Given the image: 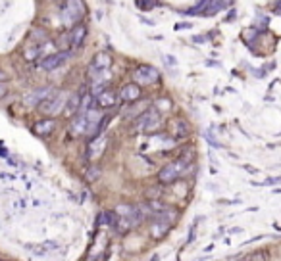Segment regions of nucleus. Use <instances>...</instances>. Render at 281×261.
Masks as SVG:
<instances>
[{
	"instance_id": "obj_25",
	"label": "nucleus",
	"mask_w": 281,
	"mask_h": 261,
	"mask_svg": "<svg viewBox=\"0 0 281 261\" xmlns=\"http://www.w3.org/2000/svg\"><path fill=\"white\" fill-rule=\"evenodd\" d=\"M58 46L62 48V50H68V48H70V31L62 35V39H60V42H58Z\"/></svg>"
},
{
	"instance_id": "obj_27",
	"label": "nucleus",
	"mask_w": 281,
	"mask_h": 261,
	"mask_svg": "<svg viewBox=\"0 0 281 261\" xmlns=\"http://www.w3.org/2000/svg\"><path fill=\"white\" fill-rule=\"evenodd\" d=\"M6 94H8V87H6V83H0V98H4Z\"/></svg>"
},
{
	"instance_id": "obj_18",
	"label": "nucleus",
	"mask_w": 281,
	"mask_h": 261,
	"mask_svg": "<svg viewBox=\"0 0 281 261\" xmlns=\"http://www.w3.org/2000/svg\"><path fill=\"white\" fill-rule=\"evenodd\" d=\"M229 4H231L229 0H208V6H206V10L202 12V16H204V17L214 16V14L222 12L224 8H227Z\"/></svg>"
},
{
	"instance_id": "obj_7",
	"label": "nucleus",
	"mask_w": 281,
	"mask_h": 261,
	"mask_svg": "<svg viewBox=\"0 0 281 261\" xmlns=\"http://www.w3.org/2000/svg\"><path fill=\"white\" fill-rule=\"evenodd\" d=\"M93 98H95V106L97 108H114L120 102V92H116L112 88H104V90H100Z\"/></svg>"
},
{
	"instance_id": "obj_19",
	"label": "nucleus",
	"mask_w": 281,
	"mask_h": 261,
	"mask_svg": "<svg viewBox=\"0 0 281 261\" xmlns=\"http://www.w3.org/2000/svg\"><path fill=\"white\" fill-rule=\"evenodd\" d=\"M58 248L56 242H45V244H27V250L33 253H37V255H45V253L49 252H54Z\"/></svg>"
},
{
	"instance_id": "obj_29",
	"label": "nucleus",
	"mask_w": 281,
	"mask_h": 261,
	"mask_svg": "<svg viewBox=\"0 0 281 261\" xmlns=\"http://www.w3.org/2000/svg\"><path fill=\"white\" fill-rule=\"evenodd\" d=\"M164 60H166V62H169V65H176V63H177V60L174 58V56H164Z\"/></svg>"
},
{
	"instance_id": "obj_12",
	"label": "nucleus",
	"mask_w": 281,
	"mask_h": 261,
	"mask_svg": "<svg viewBox=\"0 0 281 261\" xmlns=\"http://www.w3.org/2000/svg\"><path fill=\"white\" fill-rule=\"evenodd\" d=\"M54 129H56V121L52 117H45L37 121V123H33V133L37 136H49L54 133Z\"/></svg>"
},
{
	"instance_id": "obj_28",
	"label": "nucleus",
	"mask_w": 281,
	"mask_h": 261,
	"mask_svg": "<svg viewBox=\"0 0 281 261\" xmlns=\"http://www.w3.org/2000/svg\"><path fill=\"white\" fill-rule=\"evenodd\" d=\"M6 81H8V73L4 69H0V83H6Z\"/></svg>"
},
{
	"instance_id": "obj_8",
	"label": "nucleus",
	"mask_w": 281,
	"mask_h": 261,
	"mask_svg": "<svg viewBox=\"0 0 281 261\" xmlns=\"http://www.w3.org/2000/svg\"><path fill=\"white\" fill-rule=\"evenodd\" d=\"M106 144H108V138H106L104 135H97V136H93L91 140H89L87 144V159H97L102 156V152H104L106 148Z\"/></svg>"
},
{
	"instance_id": "obj_1",
	"label": "nucleus",
	"mask_w": 281,
	"mask_h": 261,
	"mask_svg": "<svg viewBox=\"0 0 281 261\" xmlns=\"http://www.w3.org/2000/svg\"><path fill=\"white\" fill-rule=\"evenodd\" d=\"M164 123L162 113L156 108H146L139 117L133 119V133H145V135H153Z\"/></svg>"
},
{
	"instance_id": "obj_11",
	"label": "nucleus",
	"mask_w": 281,
	"mask_h": 261,
	"mask_svg": "<svg viewBox=\"0 0 281 261\" xmlns=\"http://www.w3.org/2000/svg\"><path fill=\"white\" fill-rule=\"evenodd\" d=\"M146 108H148V102H145L143 98H139V100H135V102H129L125 110H121V117L123 119H135V117H139V115H141Z\"/></svg>"
},
{
	"instance_id": "obj_17",
	"label": "nucleus",
	"mask_w": 281,
	"mask_h": 261,
	"mask_svg": "<svg viewBox=\"0 0 281 261\" xmlns=\"http://www.w3.org/2000/svg\"><path fill=\"white\" fill-rule=\"evenodd\" d=\"M112 63L114 60L110 52H97L95 58H93V62H91V67H95V69H110Z\"/></svg>"
},
{
	"instance_id": "obj_30",
	"label": "nucleus",
	"mask_w": 281,
	"mask_h": 261,
	"mask_svg": "<svg viewBox=\"0 0 281 261\" xmlns=\"http://www.w3.org/2000/svg\"><path fill=\"white\" fill-rule=\"evenodd\" d=\"M268 255L266 253H254V255H250V259H266Z\"/></svg>"
},
{
	"instance_id": "obj_21",
	"label": "nucleus",
	"mask_w": 281,
	"mask_h": 261,
	"mask_svg": "<svg viewBox=\"0 0 281 261\" xmlns=\"http://www.w3.org/2000/svg\"><path fill=\"white\" fill-rule=\"evenodd\" d=\"M258 37H260V31H258L256 27H254V29H247V31L243 33V40H245L249 46H252V44L256 42Z\"/></svg>"
},
{
	"instance_id": "obj_22",
	"label": "nucleus",
	"mask_w": 281,
	"mask_h": 261,
	"mask_svg": "<svg viewBox=\"0 0 281 261\" xmlns=\"http://www.w3.org/2000/svg\"><path fill=\"white\" fill-rule=\"evenodd\" d=\"M98 177H100V167L98 165H91L87 171H85V179H87L89 182H95Z\"/></svg>"
},
{
	"instance_id": "obj_15",
	"label": "nucleus",
	"mask_w": 281,
	"mask_h": 261,
	"mask_svg": "<svg viewBox=\"0 0 281 261\" xmlns=\"http://www.w3.org/2000/svg\"><path fill=\"white\" fill-rule=\"evenodd\" d=\"M81 108V94L79 92H75V94H70L68 96V100H66V106H64V113L66 117H73Z\"/></svg>"
},
{
	"instance_id": "obj_31",
	"label": "nucleus",
	"mask_w": 281,
	"mask_h": 261,
	"mask_svg": "<svg viewBox=\"0 0 281 261\" xmlns=\"http://www.w3.org/2000/svg\"><path fill=\"white\" fill-rule=\"evenodd\" d=\"M191 27V23H179V25H176V29H189Z\"/></svg>"
},
{
	"instance_id": "obj_16",
	"label": "nucleus",
	"mask_w": 281,
	"mask_h": 261,
	"mask_svg": "<svg viewBox=\"0 0 281 261\" xmlns=\"http://www.w3.org/2000/svg\"><path fill=\"white\" fill-rule=\"evenodd\" d=\"M50 92H52V88H50V87L37 88V90H33L31 94L25 98V104H27V106H35V108H37V106H39V104L42 102V100H45V98H47Z\"/></svg>"
},
{
	"instance_id": "obj_6",
	"label": "nucleus",
	"mask_w": 281,
	"mask_h": 261,
	"mask_svg": "<svg viewBox=\"0 0 281 261\" xmlns=\"http://www.w3.org/2000/svg\"><path fill=\"white\" fill-rule=\"evenodd\" d=\"M70 60V52L68 50H60V52H52V54L45 56L39 60V67L45 69V72H52V69H58L62 67L66 62Z\"/></svg>"
},
{
	"instance_id": "obj_23",
	"label": "nucleus",
	"mask_w": 281,
	"mask_h": 261,
	"mask_svg": "<svg viewBox=\"0 0 281 261\" xmlns=\"http://www.w3.org/2000/svg\"><path fill=\"white\" fill-rule=\"evenodd\" d=\"M137 6H139V10L150 12V10H154L158 6V2H156V0H137Z\"/></svg>"
},
{
	"instance_id": "obj_20",
	"label": "nucleus",
	"mask_w": 281,
	"mask_h": 261,
	"mask_svg": "<svg viewBox=\"0 0 281 261\" xmlns=\"http://www.w3.org/2000/svg\"><path fill=\"white\" fill-rule=\"evenodd\" d=\"M171 133H174L176 138H181V136L189 135V125H187V121H183V119H174V123H171Z\"/></svg>"
},
{
	"instance_id": "obj_14",
	"label": "nucleus",
	"mask_w": 281,
	"mask_h": 261,
	"mask_svg": "<svg viewBox=\"0 0 281 261\" xmlns=\"http://www.w3.org/2000/svg\"><path fill=\"white\" fill-rule=\"evenodd\" d=\"M70 131H72V135L75 136H83L87 133V115H85L83 110H79L73 115V123L72 127H70Z\"/></svg>"
},
{
	"instance_id": "obj_26",
	"label": "nucleus",
	"mask_w": 281,
	"mask_h": 261,
	"mask_svg": "<svg viewBox=\"0 0 281 261\" xmlns=\"http://www.w3.org/2000/svg\"><path fill=\"white\" fill-rule=\"evenodd\" d=\"M270 23V19H266V16H258V21H256V29L258 31H264L266 27Z\"/></svg>"
},
{
	"instance_id": "obj_9",
	"label": "nucleus",
	"mask_w": 281,
	"mask_h": 261,
	"mask_svg": "<svg viewBox=\"0 0 281 261\" xmlns=\"http://www.w3.org/2000/svg\"><path fill=\"white\" fill-rule=\"evenodd\" d=\"M85 39H87V25L83 23V21L73 25L72 29H70V48H72L73 52L83 46Z\"/></svg>"
},
{
	"instance_id": "obj_13",
	"label": "nucleus",
	"mask_w": 281,
	"mask_h": 261,
	"mask_svg": "<svg viewBox=\"0 0 281 261\" xmlns=\"http://www.w3.org/2000/svg\"><path fill=\"white\" fill-rule=\"evenodd\" d=\"M153 219V225H150V234L153 238H164L168 234V230L174 227V223L166 221V219H160V217H150Z\"/></svg>"
},
{
	"instance_id": "obj_32",
	"label": "nucleus",
	"mask_w": 281,
	"mask_h": 261,
	"mask_svg": "<svg viewBox=\"0 0 281 261\" xmlns=\"http://www.w3.org/2000/svg\"><path fill=\"white\" fill-rule=\"evenodd\" d=\"M275 14H281V2L277 4V8H275Z\"/></svg>"
},
{
	"instance_id": "obj_4",
	"label": "nucleus",
	"mask_w": 281,
	"mask_h": 261,
	"mask_svg": "<svg viewBox=\"0 0 281 261\" xmlns=\"http://www.w3.org/2000/svg\"><path fill=\"white\" fill-rule=\"evenodd\" d=\"M187 171H189V163L183 159H177V161H171V163L162 167L160 173H158V181L162 184H171L177 179H181L183 175H187Z\"/></svg>"
},
{
	"instance_id": "obj_33",
	"label": "nucleus",
	"mask_w": 281,
	"mask_h": 261,
	"mask_svg": "<svg viewBox=\"0 0 281 261\" xmlns=\"http://www.w3.org/2000/svg\"><path fill=\"white\" fill-rule=\"evenodd\" d=\"M56 2H58V4H62V2H64V0H56Z\"/></svg>"
},
{
	"instance_id": "obj_5",
	"label": "nucleus",
	"mask_w": 281,
	"mask_h": 261,
	"mask_svg": "<svg viewBox=\"0 0 281 261\" xmlns=\"http://www.w3.org/2000/svg\"><path fill=\"white\" fill-rule=\"evenodd\" d=\"M133 79H135L137 85L150 87V85L160 81V72L156 67H153V65H139L135 73H133Z\"/></svg>"
},
{
	"instance_id": "obj_3",
	"label": "nucleus",
	"mask_w": 281,
	"mask_h": 261,
	"mask_svg": "<svg viewBox=\"0 0 281 261\" xmlns=\"http://www.w3.org/2000/svg\"><path fill=\"white\" fill-rule=\"evenodd\" d=\"M68 92L64 90H52L42 102L37 106L39 111L42 115H47V117H54L58 113H62L64 111V106H66V100H68Z\"/></svg>"
},
{
	"instance_id": "obj_24",
	"label": "nucleus",
	"mask_w": 281,
	"mask_h": 261,
	"mask_svg": "<svg viewBox=\"0 0 281 261\" xmlns=\"http://www.w3.org/2000/svg\"><path fill=\"white\" fill-rule=\"evenodd\" d=\"M272 184H281V177H273L264 182H252V186H272Z\"/></svg>"
},
{
	"instance_id": "obj_2",
	"label": "nucleus",
	"mask_w": 281,
	"mask_h": 261,
	"mask_svg": "<svg viewBox=\"0 0 281 261\" xmlns=\"http://www.w3.org/2000/svg\"><path fill=\"white\" fill-rule=\"evenodd\" d=\"M85 0H64L60 4V14H62V21L68 27H73L83 21L85 17Z\"/></svg>"
},
{
	"instance_id": "obj_10",
	"label": "nucleus",
	"mask_w": 281,
	"mask_h": 261,
	"mask_svg": "<svg viewBox=\"0 0 281 261\" xmlns=\"http://www.w3.org/2000/svg\"><path fill=\"white\" fill-rule=\"evenodd\" d=\"M139 98H143V90H141V85H137L135 81L133 83H129V85H125V87L120 90V100L121 102H135V100H139Z\"/></svg>"
}]
</instances>
